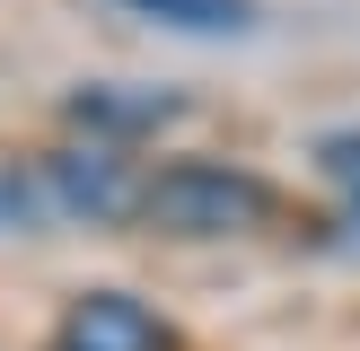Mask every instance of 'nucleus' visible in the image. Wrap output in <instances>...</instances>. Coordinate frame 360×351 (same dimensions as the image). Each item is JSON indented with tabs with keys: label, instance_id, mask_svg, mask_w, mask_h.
I'll use <instances>...</instances> for the list:
<instances>
[{
	"label": "nucleus",
	"instance_id": "6",
	"mask_svg": "<svg viewBox=\"0 0 360 351\" xmlns=\"http://www.w3.org/2000/svg\"><path fill=\"white\" fill-rule=\"evenodd\" d=\"M44 176L27 167V158H0V237H9V228H35L44 220Z\"/></svg>",
	"mask_w": 360,
	"mask_h": 351
},
{
	"label": "nucleus",
	"instance_id": "2",
	"mask_svg": "<svg viewBox=\"0 0 360 351\" xmlns=\"http://www.w3.org/2000/svg\"><path fill=\"white\" fill-rule=\"evenodd\" d=\"M35 176H44V202L62 211V220H88V228L141 220V176H132V158H123V150H105V140L35 158Z\"/></svg>",
	"mask_w": 360,
	"mask_h": 351
},
{
	"label": "nucleus",
	"instance_id": "1",
	"mask_svg": "<svg viewBox=\"0 0 360 351\" xmlns=\"http://www.w3.org/2000/svg\"><path fill=\"white\" fill-rule=\"evenodd\" d=\"M141 220L158 237H246L273 220V185L229 158H176L141 185Z\"/></svg>",
	"mask_w": 360,
	"mask_h": 351
},
{
	"label": "nucleus",
	"instance_id": "7",
	"mask_svg": "<svg viewBox=\"0 0 360 351\" xmlns=\"http://www.w3.org/2000/svg\"><path fill=\"white\" fill-rule=\"evenodd\" d=\"M316 167L343 185V237L360 246V132H334L326 150H316Z\"/></svg>",
	"mask_w": 360,
	"mask_h": 351
},
{
	"label": "nucleus",
	"instance_id": "4",
	"mask_svg": "<svg viewBox=\"0 0 360 351\" xmlns=\"http://www.w3.org/2000/svg\"><path fill=\"white\" fill-rule=\"evenodd\" d=\"M185 105L167 97V88H132V79H105V88H79L70 97V123H79L88 140H141V132H158V123H176Z\"/></svg>",
	"mask_w": 360,
	"mask_h": 351
},
{
	"label": "nucleus",
	"instance_id": "3",
	"mask_svg": "<svg viewBox=\"0 0 360 351\" xmlns=\"http://www.w3.org/2000/svg\"><path fill=\"white\" fill-rule=\"evenodd\" d=\"M53 351H176V325L132 290H79L53 325Z\"/></svg>",
	"mask_w": 360,
	"mask_h": 351
},
{
	"label": "nucleus",
	"instance_id": "5",
	"mask_svg": "<svg viewBox=\"0 0 360 351\" xmlns=\"http://www.w3.org/2000/svg\"><path fill=\"white\" fill-rule=\"evenodd\" d=\"M132 18H158L176 35H246L255 27V0H123Z\"/></svg>",
	"mask_w": 360,
	"mask_h": 351
}]
</instances>
